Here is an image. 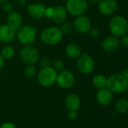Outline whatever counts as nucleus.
Wrapping results in <instances>:
<instances>
[{
    "label": "nucleus",
    "mask_w": 128,
    "mask_h": 128,
    "mask_svg": "<svg viewBox=\"0 0 128 128\" xmlns=\"http://www.w3.org/2000/svg\"><path fill=\"white\" fill-rule=\"evenodd\" d=\"M63 34L59 27L50 26L44 28L40 34L41 42L48 46H55L61 42Z\"/></svg>",
    "instance_id": "f257e3e1"
},
{
    "label": "nucleus",
    "mask_w": 128,
    "mask_h": 128,
    "mask_svg": "<svg viewBox=\"0 0 128 128\" xmlns=\"http://www.w3.org/2000/svg\"><path fill=\"white\" fill-rule=\"evenodd\" d=\"M109 29L113 36L121 38L127 33L128 21L122 15H115L109 20Z\"/></svg>",
    "instance_id": "f03ea898"
},
{
    "label": "nucleus",
    "mask_w": 128,
    "mask_h": 128,
    "mask_svg": "<svg viewBox=\"0 0 128 128\" xmlns=\"http://www.w3.org/2000/svg\"><path fill=\"white\" fill-rule=\"evenodd\" d=\"M106 88L112 93H123L128 89V80L121 74H113L107 77Z\"/></svg>",
    "instance_id": "7ed1b4c3"
},
{
    "label": "nucleus",
    "mask_w": 128,
    "mask_h": 128,
    "mask_svg": "<svg viewBox=\"0 0 128 128\" xmlns=\"http://www.w3.org/2000/svg\"><path fill=\"white\" fill-rule=\"evenodd\" d=\"M37 32L35 28L31 26H21L16 33L17 40L23 46L32 45L36 39Z\"/></svg>",
    "instance_id": "20e7f679"
},
{
    "label": "nucleus",
    "mask_w": 128,
    "mask_h": 128,
    "mask_svg": "<svg viewBox=\"0 0 128 128\" xmlns=\"http://www.w3.org/2000/svg\"><path fill=\"white\" fill-rule=\"evenodd\" d=\"M57 72L51 67L41 68L37 74V80L38 83L45 88L51 87L56 83Z\"/></svg>",
    "instance_id": "39448f33"
},
{
    "label": "nucleus",
    "mask_w": 128,
    "mask_h": 128,
    "mask_svg": "<svg viewBox=\"0 0 128 128\" xmlns=\"http://www.w3.org/2000/svg\"><path fill=\"white\" fill-rule=\"evenodd\" d=\"M65 8L68 14L77 16L84 14L88 8V0H67Z\"/></svg>",
    "instance_id": "423d86ee"
},
{
    "label": "nucleus",
    "mask_w": 128,
    "mask_h": 128,
    "mask_svg": "<svg viewBox=\"0 0 128 128\" xmlns=\"http://www.w3.org/2000/svg\"><path fill=\"white\" fill-rule=\"evenodd\" d=\"M20 58L26 64H35L40 58L39 52L32 45L24 46L20 51Z\"/></svg>",
    "instance_id": "0eeeda50"
},
{
    "label": "nucleus",
    "mask_w": 128,
    "mask_h": 128,
    "mask_svg": "<svg viewBox=\"0 0 128 128\" xmlns=\"http://www.w3.org/2000/svg\"><path fill=\"white\" fill-rule=\"evenodd\" d=\"M78 71L82 74H90L95 68V62L94 58L88 53L81 54L77 58L76 62Z\"/></svg>",
    "instance_id": "6e6552de"
},
{
    "label": "nucleus",
    "mask_w": 128,
    "mask_h": 128,
    "mask_svg": "<svg viewBox=\"0 0 128 128\" xmlns=\"http://www.w3.org/2000/svg\"><path fill=\"white\" fill-rule=\"evenodd\" d=\"M75 82V78L74 74L66 70H63L57 73L56 80L57 85L62 89H69L73 87Z\"/></svg>",
    "instance_id": "1a4fd4ad"
},
{
    "label": "nucleus",
    "mask_w": 128,
    "mask_h": 128,
    "mask_svg": "<svg viewBox=\"0 0 128 128\" xmlns=\"http://www.w3.org/2000/svg\"><path fill=\"white\" fill-rule=\"evenodd\" d=\"M74 29L80 34L88 33L91 27V21L88 16L82 14L75 16L73 21Z\"/></svg>",
    "instance_id": "9d476101"
},
{
    "label": "nucleus",
    "mask_w": 128,
    "mask_h": 128,
    "mask_svg": "<svg viewBox=\"0 0 128 128\" xmlns=\"http://www.w3.org/2000/svg\"><path fill=\"white\" fill-rule=\"evenodd\" d=\"M99 12L105 16H111L118 10V4L116 0H100L97 4Z\"/></svg>",
    "instance_id": "9b49d317"
},
{
    "label": "nucleus",
    "mask_w": 128,
    "mask_h": 128,
    "mask_svg": "<svg viewBox=\"0 0 128 128\" xmlns=\"http://www.w3.org/2000/svg\"><path fill=\"white\" fill-rule=\"evenodd\" d=\"M102 49L106 52H112L118 50L120 47V39L115 36H108L101 43Z\"/></svg>",
    "instance_id": "f8f14e48"
},
{
    "label": "nucleus",
    "mask_w": 128,
    "mask_h": 128,
    "mask_svg": "<svg viewBox=\"0 0 128 128\" xmlns=\"http://www.w3.org/2000/svg\"><path fill=\"white\" fill-rule=\"evenodd\" d=\"M64 105L68 111H78L81 105V100L80 97L75 94H68L64 100Z\"/></svg>",
    "instance_id": "ddd939ff"
},
{
    "label": "nucleus",
    "mask_w": 128,
    "mask_h": 128,
    "mask_svg": "<svg viewBox=\"0 0 128 128\" xmlns=\"http://www.w3.org/2000/svg\"><path fill=\"white\" fill-rule=\"evenodd\" d=\"M45 6L41 3H32L26 8V11L29 16L34 19H41L45 16Z\"/></svg>",
    "instance_id": "4468645a"
},
{
    "label": "nucleus",
    "mask_w": 128,
    "mask_h": 128,
    "mask_svg": "<svg viewBox=\"0 0 128 128\" xmlns=\"http://www.w3.org/2000/svg\"><path fill=\"white\" fill-rule=\"evenodd\" d=\"M113 93H112L107 88L99 89L97 92L96 99L97 103L101 106H109L113 99Z\"/></svg>",
    "instance_id": "2eb2a0df"
},
{
    "label": "nucleus",
    "mask_w": 128,
    "mask_h": 128,
    "mask_svg": "<svg viewBox=\"0 0 128 128\" xmlns=\"http://www.w3.org/2000/svg\"><path fill=\"white\" fill-rule=\"evenodd\" d=\"M23 24V17L21 14L17 11H12L8 14L7 25L10 26L14 31L17 32Z\"/></svg>",
    "instance_id": "dca6fc26"
},
{
    "label": "nucleus",
    "mask_w": 128,
    "mask_h": 128,
    "mask_svg": "<svg viewBox=\"0 0 128 128\" xmlns=\"http://www.w3.org/2000/svg\"><path fill=\"white\" fill-rule=\"evenodd\" d=\"M16 38V32L14 31L7 24L0 26V40L5 44L12 42Z\"/></svg>",
    "instance_id": "f3484780"
},
{
    "label": "nucleus",
    "mask_w": 128,
    "mask_h": 128,
    "mask_svg": "<svg viewBox=\"0 0 128 128\" xmlns=\"http://www.w3.org/2000/svg\"><path fill=\"white\" fill-rule=\"evenodd\" d=\"M67 14H68V12L65 6L57 5L54 7V13L51 20H53L54 22L57 24H61L64 21H66Z\"/></svg>",
    "instance_id": "a211bd4d"
},
{
    "label": "nucleus",
    "mask_w": 128,
    "mask_h": 128,
    "mask_svg": "<svg viewBox=\"0 0 128 128\" xmlns=\"http://www.w3.org/2000/svg\"><path fill=\"white\" fill-rule=\"evenodd\" d=\"M65 52L69 58L77 59L81 54V49L77 44L71 43L66 46Z\"/></svg>",
    "instance_id": "6ab92c4d"
},
{
    "label": "nucleus",
    "mask_w": 128,
    "mask_h": 128,
    "mask_svg": "<svg viewBox=\"0 0 128 128\" xmlns=\"http://www.w3.org/2000/svg\"><path fill=\"white\" fill-rule=\"evenodd\" d=\"M107 77L103 74H97L92 79V85L97 89H101L106 88Z\"/></svg>",
    "instance_id": "aec40b11"
},
{
    "label": "nucleus",
    "mask_w": 128,
    "mask_h": 128,
    "mask_svg": "<svg viewBox=\"0 0 128 128\" xmlns=\"http://www.w3.org/2000/svg\"><path fill=\"white\" fill-rule=\"evenodd\" d=\"M37 74L38 70L35 64H26V66L23 68V74L24 77H26V79L34 78L37 76Z\"/></svg>",
    "instance_id": "412c9836"
},
{
    "label": "nucleus",
    "mask_w": 128,
    "mask_h": 128,
    "mask_svg": "<svg viewBox=\"0 0 128 128\" xmlns=\"http://www.w3.org/2000/svg\"><path fill=\"white\" fill-rule=\"evenodd\" d=\"M0 55L2 56V58L5 60H9V59L12 58L14 56V55H15V50L11 46L7 45V46H4L2 49Z\"/></svg>",
    "instance_id": "4be33fe9"
},
{
    "label": "nucleus",
    "mask_w": 128,
    "mask_h": 128,
    "mask_svg": "<svg viewBox=\"0 0 128 128\" xmlns=\"http://www.w3.org/2000/svg\"><path fill=\"white\" fill-rule=\"evenodd\" d=\"M115 110L121 113H125L128 111V100L126 98L119 99L115 104Z\"/></svg>",
    "instance_id": "5701e85b"
},
{
    "label": "nucleus",
    "mask_w": 128,
    "mask_h": 128,
    "mask_svg": "<svg viewBox=\"0 0 128 128\" xmlns=\"http://www.w3.org/2000/svg\"><path fill=\"white\" fill-rule=\"evenodd\" d=\"M61 32L63 33V34H70L73 30H74V27H73V24L70 22L68 21H64L63 22L61 23V26L60 27Z\"/></svg>",
    "instance_id": "b1692460"
},
{
    "label": "nucleus",
    "mask_w": 128,
    "mask_h": 128,
    "mask_svg": "<svg viewBox=\"0 0 128 128\" xmlns=\"http://www.w3.org/2000/svg\"><path fill=\"white\" fill-rule=\"evenodd\" d=\"M51 67L58 73L64 70L65 68V64L63 60L60 58H56L54 59L52 63H51Z\"/></svg>",
    "instance_id": "393cba45"
},
{
    "label": "nucleus",
    "mask_w": 128,
    "mask_h": 128,
    "mask_svg": "<svg viewBox=\"0 0 128 128\" xmlns=\"http://www.w3.org/2000/svg\"><path fill=\"white\" fill-rule=\"evenodd\" d=\"M38 62H39V65L41 68L51 66V63H52L51 60L48 57H42V58H39Z\"/></svg>",
    "instance_id": "a878e982"
},
{
    "label": "nucleus",
    "mask_w": 128,
    "mask_h": 128,
    "mask_svg": "<svg viewBox=\"0 0 128 128\" xmlns=\"http://www.w3.org/2000/svg\"><path fill=\"white\" fill-rule=\"evenodd\" d=\"M2 8L3 10V11L6 14H9L11 12H12L14 10V5L11 2H7L2 4Z\"/></svg>",
    "instance_id": "bb28decb"
},
{
    "label": "nucleus",
    "mask_w": 128,
    "mask_h": 128,
    "mask_svg": "<svg viewBox=\"0 0 128 128\" xmlns=\"http://www.w3.org/2000/svg\"><path fill=\"white\" fill-rule=\"evenodd\" d=\"M120 46L124 50H128V34H124L121 37L120 39Z\"/></svg>",
    "instance_id": "cd10ccee"
},
{
    "label": "nucleus",
    "mask_w": 128,
    "mask_h": 128,
    "mask_svg": "<svg viewBox=\"0 0 128 128\" xmlns=\"http://www.w3.org/2000/svg\"><path fill=\"white\" fill-rule=\"evenodd\" d=\"M54 7H48L45 8V16L52 19L53 16H54Z\"/></svg>",
    "instance_id": "c85d7f7f"
},
{
    "label": "nucleus",
    "mask_w": 128,
    "mask_h": 128,
    "mask_svg": "<svg viewBox=\"0 0 128 128\" xmlns=\"http://www.w3.org/2000/svg\"><path fill=\"white\" fill-rule=\"evenodd\" d=\"M88 33L90 34L91 37L93 38H98V37L100 36V30H99L98 28H91Z\"/></svg>",
    "instance_id": "c756f323"
},
{
    "label": "nucleus",
    "mask_w": 128,
    "mask_h": 128,
    "mask_svg": "<svg viewBox=\"0 0 128 128\" xmlns=\"http://www.w3.org/2000/svg\"><path fill=\"white\" fill-rule=\"evenodd\" d=\"M67 118L71 121H75L78 118V112L77 111H68Z\"/></svg>",
    "instance_id": "7c9ffc66"
},
{
    "label": "nucleus",
    "mask_w": 128,
    "mask_h": 128,
    "mask_svg": "<svg viewBox=\"0 0 128 128\" xmlns=\"http://www.w3.org/2000/svg\"><path fill=\"white\" fill-rule=\"evenodd\" d=\"M0 128H17V127L13 122H3L0 125Z\"/></svg>",
    "instance_id": "2f4dec72"
},
{
    "label": "nucleus",
    "mask_w": 128,
    "mask_h": 128,
    "mask_svg": "<svg viewBox=\"0 0 128 128\" xmlns=\"http://www.w3.org/2000/svg\"><path fill=\"white\" fill-rule=\"evenodd\" d=\"M15 4L20 6V7H23L26 4V0H14Z\"/></svg>",
    "instance_id": "473e14b6"
},
{
    "label": "nucleus",
    "mask_w": 128,
    "mask_h": 128,
    "mask_svg": "<svg viewBox=\"0 0 128 128\" xmlns=\"http://www.w3.org/2000/svg\"><path fill=\"white\" fill-rule=\"evenodd\" d=\"M121 74L127 80H128V68H125V69L122 70Z\"/></svg>",
    "instance_id": "72a5a7b5"
},
{
    "label": "nucleus",
    "mask_w": 128,
    "mask_h": 128,
    "mask_svg": "<svg viewBox=\"0 0 128 128\" xmlns=\"http://www.w3.org/2000/svg\"><path fill=\"white\" fill-rule=\"evenodd\" d=\"M5 59L2 58V56L0 55V70L4 67V65H5Z\"/></svg>",
    "instance_id": "f704fd0d"
},
{
    "label": "nucleus",
    "mask_w": 128,
    "mask_h": 128,
    "mask_svg": "<svg viewBox=\"0 0 128 128\" xmlns=\"http://www.w3.org/2000/svg\"><path fill=\"white\" fill-rule=\"evenodd\" d=\"M88 2H90L92 4H98L100 0H88Z\"/></svg>",
    "instance_id": "c9c22d12"
},
{
    "label": "nucleus",
    "mask_w": 128,
    "mask_h": 128,
    "mask_svg": "<svg viewBox=\"0 0 128 128\" xmlns=\"http://www.w3.org/2000/svg\"><path fill=\"white\" fill-rule=\"evenodd\" d=\"M9 0H0V3H2V4H3V3H5V2H8Z\"/></svg>",
    "instance_id": "e433bc0d"
},
{
    "label": "nucleus",
    "mask_w": 128,
    "mask_h": 128,
    "mask_svg": "<svg viewBox=\"0 0 128 128\" xmlns=\"http://www.w3.org/2000/svg\"><path fill=\"white\" fill-rule=\"evenodd\" d=\"M61 1H63V2H66L67 0H61Z\"/></svg>",
    "instance_id": "4c0bfd02"
},
{
    "label": "nucleus",
    "mask_w": 128,
    "mask_h": 128,
    "mask_svg": "<svg viewBox=\"0 0 128 128\" xmlns=\"http://www.w3.org/2000/svg\"><path fill=\"white\" fill-rule=\"evenodd\" d=\"M0 44H1V40H0Z\"/></svg>",
    "instance_id": "58836bf2"
}]
</instances>
